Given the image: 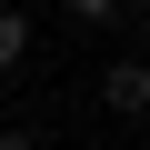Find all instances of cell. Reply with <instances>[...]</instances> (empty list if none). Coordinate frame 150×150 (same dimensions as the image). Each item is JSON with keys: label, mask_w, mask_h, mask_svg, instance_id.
Here are the masks:
<instances>
[{"label": "cell", "mask_w": 150, "mask_h": 150, "mask_svg": "<svg viewBox=\"0 0 150 150\" xmlns=\"http://www.w3.org/2000/svg\"><path fill=\"white\" fill-rule=\"evenodd\" d=\"M100 110H120V120L150 110V60H140V50H120V60L100 70Z\"/></svg>", "instance_id": "cell-1"}, {"label": "cell", "mask_w": 150, "mask_h": 150, "mask_svg": "<svg viewBox=\"0 0 150 150\" xmlns=\"http://www.w3.org/2000/svg\"><path fill=\"white\" fill-rule=\"evenodd\" d=\"M20 50H30V10H0V80L20 70Z\"/></svg>", "instance_id": "cell-2"}, {"label": "cell", "mask_w": 150, "mask_h": 150, "mask_svg": "<svg viewBox=\"0 0 150 150\" xmlns=\"http://www.w3.org/2000/svg\"><path fill=\"white\" fill-rule=\"evenodd\" d=\"M0 150H40V130H0Z\"/></svg>", "instance_id": "cell-3"}]
</instances>
